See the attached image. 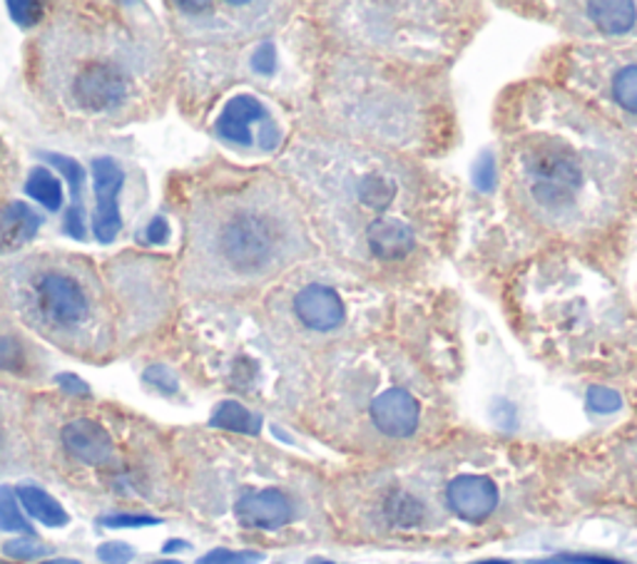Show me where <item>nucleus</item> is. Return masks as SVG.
<instances>
[{
  "mask_svg": "<svg viewBox=\"0 0 637 564\" xmlns=\"http://www.w3.org/2000/svg\"><path fill=\"white\" fill-rule=\"evenodd\" d=\"M215 246L220 259L237 274H257L279 257L282 232L267 214L240 209L226 214L217 229Z\"/></svg>",
  "mask_w": 637,
  "mask_h": 564,
  "instance_id": "1",
  "label": "nucleus"
},
{
  "mask_svg": "<svg viewBox=\"0 0 637 564\" xmlns=\"http://www.w3.org/2000/svg\"><path fill=\"white\" fill-rule=\"evenodd\" d=\"M530 192L543 207L561 209L571 205L583 187V170L578 160L565 149L543 147L528 157Z\"/></svg>",
  "mask_w": 637,
  "mask_h": 564,
  "instance_id": "2",
  "label": "nucleus"
},
{
  "mask_svg": "<svg viewBox=\"0 0 637 564\" xmlns=\"http://www.w3.org/2000/svg\"><path fill=\"white\" fill-rule=\"evenodd\" d=\"M35 304L42 319L60 329H77L90 319V296L81 281L65 271H46L35 279Z\"/></svg>",
  "mask_w": 637,
  "mask_h": 564,
  "instance_id": "3",
  "label": "nucleus"
},
{
  "mask_svg": "<svg viewBox=\"0 0 637 564\" xmlns=\"http://www.w3.org/2000/svg\"><path fill=\"white\" fill-rule=\"evenodd\" d=\"M127 97V77L115 63L93 60L73 81V100L85 112H115Z\"/></svg>",
  "mask_w": 637,
  "mask_h": 564,
  "instance_id": "4",
  "label": "nucleus"
},
{
  "mask_svg": "<svg viewBox=\"0 0 637 564\" xmlns=\"http://www.w3.org/2000/svg\"><path fill=\"white\" fill-rule=\"evenodd\" d=\"M125 182L120 164L112 157H95L93 160V184H95V217H93V232L95 240L100 244L115 242V236L122 226L118 197Z\"/></svg>",
  "mask_w": 637,
  "mask_h": 564,
  "instance_id": "5",
  "label": "nucleus"
},
{
  "mask_svg": "<svg viewBox=\"0 0 637 564\" xmlns=\"http://www.w3.org/2000/svg\"><path fill=\"white\" fill-rule=\"evenodd\" d=\"M446 502L466 523H481L499 507V488L486 475H458L446 488Z\"/></svg>",
  "mask_w": 637,
  "mask_h": 564,
  "instance_id": "6",
  "label": "nucleus"
},
{
  "mask_svg": "<svg viewBox=\"0 0 637 564\" xmlns=\"http://www.w3.org/2000/svg\"><path fill=\"white\" fill-rule=\"evenodd\" d=\"M234 515L249 530H279L292 519V502L277 488L247 492L234 505Z\"/></svg>",
  "mask_w": 637,
  "mask_h": 564,
  "instance_id": "7",
  "label": "nucleus"
},
{
  "mask_svg": "<svg viewBox=\"0 0 637 564\" xmlns=\"http://www.w3.org/2000/svg\"><path fill=\"white\" fill-rule=\"evenodd\" d=\"M418 403L412 393L401 388H389L371 403V420L383 436L408 438L418 428Z\"/></svg>",
  "mask_w": 637,
  "mask_h": 564,
  "instance_id": "8",
  "label": "nucleus"
},
{
  "mask_svg": "<svg viewBox=\"0 0 637 564\" xmlns=\"http://www.w3.org/2000/svg\"><path fill=\"white\" fill-rule=\"evenodd\" d=\"M63 445L75 461L93 465V468L110 463L112 453H115V445H112L108 430L90 418H77L68 422L63 428Z\"/></svg>",
  "mask_w": 637,
  "mask_h": 564,
  "instance_id": "9",
  "label": "nucleus"
},
{
  "mask_svg": "<svg viewBox=\"0 0 637 564\" xmlns=\"http://www.w3.org/2000/svg\"><path fill=\"white\" fill-rule=\"evenodd\" d=\"M294 311L314 331H331L344 321V304L336 291L311 284L294 298Z\"/></svg>",
  "mask_w": 637,
  "mask_h": 564,
  "instance_id": "10",
  "label": "nucleus"
},
{
  "mask_svg": "<svg viewBox=\"0 0 637 564\" xmlns=\"http://www.w3.org/2000/svg\"><path fill=\"white\" fill-rule=\"evenodd\" d=\"M265 118H267V110L257 97L237 95L224 105L220 120H217V132H220L224 139H230V143L247 147L252 145V132H249L252 125H255V122H261Z\"/></svg>",
  "mask_w": 637,
  "mask_h": 564,
  "instance_id": "11",
  "label": "nucleus"
},
{
  "mask_svg": "<svg viewBox=\"0 0 637 564\" xmlns=\"http://www.w3.org/2000/svg\"><path fill=\"white\" fill-rule=\"evenodd\" d=\"M42 157L52 164L58 167L60 174L68 180L70 184V209L65 211V232L68 236H73V240L83 242L85 240V207H83V192H85V170L83 164L73 160V157H65V155H56V152H42Z\"/></svg>",
  "mask_w": 637,
  "mask_h": 564,
  "instance_id": "12",
  "label": "nucleus"
},
{
  "mask_svg": "<svg viewBox=\"0 0 637 564\" xmlns=\"http://www.w3.org/2000/svg\"><path fill=\"white\" fill-rule=\"evenodd\" d=\"M42 219L25 201H8L0 209V254L15 252L35 240Z\"/></svg>",
  "mask_w": 637,
  "mask_h": 564,
  "instance_id": "13",
  "label": "nucleus"
},
{
  "mask_svg": "<svg viewBox=\"0 0 637 564\" xmlns=\"http://www.w3.org/2000/svg\"><path fill=\"white\" fill-rule=\"evenodd\" d=\"M366 240H369L371 252L377 254L379 259L387 261H399L408 257V252L414 249V234L404 222L399 219L381 217L377 222H371L369 232H366Z\"/></svg>",
  "mask_w": 637,
  "mask_h": 564,
  "instance_id": "14",
  "label": "nucleus"
},
{
  "mask_svg": "<svg viewBox=\"0 0 637 564\" xmlns=\"http://www.w3.org/2000/svg\"><path fill=\"white\" fill-rule=\"evenodd\" d=\"M15 498L25 507V513H28L33 519H38L40 525L65 527L70 523L65 507L60 505L56 498L48 495L42 488H35V485H21V488L15 490Z\"/></svg>",
  "mask_w": 637,
  "mask_h": 564,
  "instance_id": "15",
  "label": "nucleus"
},
{
  "mask_svg": "<svg viewBox=\"0 0 637 564\" xmlns=\"http://www.w3.org/2000/svg\"><path fill=\"white\" fill-rule=\"evenodd\" d=\"M209 426L230 430V433H244V436H257L261 428V418L255 413L244 408L237 401H224L215 408L212 418H209Z\"/></svg>",
  "mask_w": 637,
  "mask_h": 564,
  "instance_id": "16",
  "label": "nucleus"
},
{
  "mask_svg": "<svg viewBox=\"0 0 637 564\" xmlns=\"http://www.w3.org/2000/svg\"><path fill=\"white\" fill-rule=\"evenodd\" d=\"M588 15L600 30L610 35L627 33L637 17L633 3H615V0H608V3H588Z\"/></svg>",
  "mask_w": 637,
  "mask_h": 564,
  "instance_id": "17",
  "label": "nucleus"
},
{
  "mask_svg": "<svg viewBox=\"0 0 637 564\" xmlns=\"http://www.w3.org/2000/svg\"><path fill=\"white\" fill-rule=\"evenodd\" d=\"M25 192L35 201H40V207H46L48 211H58L63 207V187H60V180L48 167H35V170H30L28 180H25Z\"/></svg>",
  "mask_w": 637,
  "mask_h": 564,
  "instance_id": "18",
  "label": "nucleus"
},
{
  "mask_svg": "<svg viewBox=\"0 0 637 564\" xmlns=\"http://www.w3.org/2000/svg\"><path fill=\"white\" fill-rule=\"evenodd\" d=\"M383 513L396 527H416L424 519V505L408 492H391Z\"/></svg>",
  "mask_w": 637,
  "mask_h": 564,
  "instance_id": "19",
  "label": "nucleus"
},
{
  "mask_svg": "<svg viewBox=\"0 0 637 564\" xmlns=\"http://www.w3.org/2000/svg\"><path fill=\"white\" fill-rule=\"evenodd\" d=\"M0 530L33 537V525L21 513V505H17V498L11 488H0Z\"/></svg>",
  "mask_w": 637,
  "mask_h": 564,
  "instance_id": "20",
  "label": "nucleus"
},
{
  "mask_svg": "<svg viewBox=\"0 0 637 564\" xmlns=\"http://www.w3.org/2000/svg\"><path fill=\"white\" fill-rule=\"evenodd\" d=\"M362 201L371 209H387L394 199V184L381 174H373V177H366L362 184Z\"/></svg>",
  "mask_w": 637,
  "mask_h": 564,
  "instance_id": "21",
  "label": "nucleus"
},
{
  "mask_svg": "<svg viewBox=\"0 0 637 564\" xmlns=\"http://www.w3.org/2000/svg\"><path fill=\"white\" fill-rule=\"evenodd\" d=\"M613 95L621 108L637 114V65L621 70L613 81Z\"/></svg>",
  "mask_w": 637,
  "mask_h": 564,
  "instance_id": "22",
  "label": "nucleus"
},
{
  "mask_svg": "<svg viewBox=\"0 0 637 564\" xmlns=\"http://www.w3.org/2000/svg\"><path fill=\"white\" fill-rule=\"evenodd\" d=\"M3 552L11 560L28 562V560H38L42 557V554H48V548L46 544H40L38 540H33L30 535H25V537H15V540H8L3 544Z\"/></svg>",
  "mask_w": 637,
  "mask_h": 564,
  "instance_id": "23",
  "label": "nucleus"
},
{
  "mask_svg": "<svg viewBox=\"0 0 637 564\" xmlns=\"http://www.w3.org/2000/svg\"><path fill=\"white\" fill-rule=\"evenodd\" d=\"M586 403L592 413H600V416H608V413H615V410L623 408L621 393L613 391V388H603V385L590 388L588 395H586Z\"/></svg>",
  "mask_w": 637,
  "mask_h": 564,
  "instance_id": "24",
  "label": "nucleus"
},
{
  "mask_svg": "<svg viewBox=\"0 0 637 564\" xmlns=\"http://www.w3.org/2000/svg\"><path fill=\"white\" fill-rule=\"evenodd\" d=\"M102 527L110 530H137V527H155L160 525V519L152 515H135V513H118V515H105L100 517Z\"/></svg>",
  "mask_w": 637,
  "mask_h": 564,
  "instance_id": "25",
  "label": "nucleus"
},
{
  "mask_svg": "<svg viewBox=\"0 0 637 564\" xmlns=\"http://www.w3.org/2000/svg\"><path fill=\"white\" fill-rule=\"evenodd\" d=\"M265 557L259 552H249V550H212L207 552L205 557H199L197 564H257Z\"/></svg>",
  "mask_w": 637,
  "mask_h": 564,
  "instance_id": "26",
  "label": "nucleus"
},
{
  "mask_svg": "<svg viewBox=\"0 0 637 564\" xmlns=\"http://www.w3.org/2000/svg\"><path fill=\"white\" fill-rule=\"evenodd\" d=\"M23 366H25V356L17 339L0 336V371L21 373Z\"/></svg>",
  "mask_w": 637,
  "mask_h": 564,
  "instance_id": "27",
  "label": "nucleus"
},
{
  "mask_svg": "<svg viewBox=\"0 0 637 564\" xmlns=\"http://www.w3.org/2000/svg\"><path fill=\"white\" fill-rule=\"evenodd\" d=\"M143 381L147 385H152L155 391L164 393V395H174V393H177V388H180L177 378H174V373L170 371V368H164V366H150V368H147V371L143 373Z\"/></svg>",
  "mask_w": 637,
  "mask_h": 564,
  "instance_id": "28",
  "label": "nucleus"
},
{
  "mask_svg": "<svg viewBox=\"0 0 637 564\" xmlns=\"http://www.w3.org/2000/svg\"><path fill=\"white\" fill-rule=\"evenodd\" d=\"M8 11H11V17L21 25V28H33V25H38L42 17V5L28 3V0H21V3L11 0V3H8Z\"/></svg>",
  "mask_w": 637,
  "mask_h": 564,
  "instance_id": "29",
  "label": "nucleus"
},
{
  "mask_svg": "<svg viewBox=\"0 0 637 564\" xmlns=\"http://www.w3.org/2000/svg\"><path fill=\"white\" fill-rule=\"evenodd\" d=\"M98 560L105 564H127V562L135 560V550H133V544L112 540V542L100 544Z\"/></svg>",
  "mask_w": 637,
  "mask_h": 564,
  "instance_id": "30",
  "label": "nucleus"
},
{
  "mask_svg": "<svg viewBox=\"0 0 637 564\" xmlns=\"http://www.w3.org/2000/svg\"><path fill=\"white\" fill-rule=\"evenodd\" d=\"M536 564H627V562L598 557V554H558V557H551L546 562H536Z\"/></svg>",
  "mask_w": 637,
  "mask_h": 564,
  "instance_id": "31",
  "label": "nucleus"
},
{
  "mask_svg": "<svg viewBox=\"0 0 637 564\" xmlns=\"http://www.w3.org/2000/svg\"><path fill=\"white\" fill-rule=\"evenodd\" d=\"M277 65V52L272 42H265V46H259L255 56H252V68L257 70L261 75H269Z\"/></svg>",
  "mask_w": 637,
  "mask_h": 564,
  "instance_id": "32",
  "label": "nucleus"
},
{
  "mask_svg": "<svg viewBox=\"0 0 637 564\" xmlns=\"http://www.w3.org/2000/svg\"><path fill=\"white\" fill-rule=\"evenodd\" d=\"M145 236H147V242H150L152 246L168 244V240H170V224H168V219H164V217H155L152 222L147 224Z\"/></svg>",
  "mask_w": 637,
  "mask_h": 564,
  "instance_id": "33",
  "label": "nucleus"
},
{
  "mask_svg": "<svg viewBox=\"0 0 637 564\" xmlns=\"http://www.w3.org/2000/svg\"><path fill=\"white\" fill-rule=\"evenodd\" d=\"M474 182L478 184V189L488 192L493 187L495 182V174H493V157L491 155H483L481 162L476 167V174H474Z\"/></svg>",
  "mask_w": 637,
  "mask_h": 564,
  "instance_id": "34",
  "label": "nucleus"
},
{
  "mask_svg": "<svg viewBox=\"0 0 637 564\" xmlns=\"http://www.w3.org/2000/svg\"><path fill=\"white\" fill-rule=\"evenodd\" d=\"M56 383L60 385V391H65L70 395H90V385L75 373H60L56 376Z\"/></svg>",
  "mask_w": 637,
  "mask_h": 564,
  "instance_id": "35",
  "label": "nucleus"
},
{
  "mask_svg": "<svg viewBox=\"0 0 637 564\" xmlns=\"http://www.w3.org/2000/svg\"><path fill=\"white\" fill-rule=\"evenodd\" d=\"M185 550H189V542H185V540H170L168 544H164V552H185Z\"/></svg>",
  "mask_w": 637,
  "mask_h": 564,
  "instance_id": "36",
  "label": "nucleus"
},
{
  "mask_svg": "<svg viewBox=\"0 0 637 564\" xmlns=\"http://www.w3.org/2000/svg\"><path fill=\"white\" fill-rule=\"evenodd\" d=\"M40 564H81L77 560H70V557H56V560H46Z\"/></svg>",
  "mask_w": 637,
  "mask_h": 564,
  "instance_id": "37",
  "label": "nucleus"
},
{
  "mask_svg": "<svg viewBox=\"0 0 637 564\" xmlns=\"http://www.w3.org/2000/svg\"><path fill=\"white\" fill-rule=\"evenodd\" d=\"M470 564H511L505 560H481V562H470Z\"/></svg>",
  "mask_w": 637,
  "mask_h": 564,
  "instance_id": "38",
  "label": "nucleus"
},
{
  "mask_svg": "<svg viewBox=\"0 0 637 564\" xmlns=\"http://www.w3.org/2000/svg\"><path fill=\"white\" fill-rule=\"evenodd\" d=\"M155 564H182V562H177V560H162V562H155Z\"/></svg>",
  "mask_w": 637,
  "mask_h": 564,
  "instance_id": "39",
  "label": "nucleus"
},
{
  "mask_svg": "<svg viewBox=\"0 0 637 564\" xmlns=\"http://www.w3.org/2000/svg\"><path fill=\"white\" fill-rule=\"evenodd\" d=\"M317 564H336V562H317Z\"/></svg>",
  "mask_w": 637,
  "mask_h": 564,
  "instance_id": "40",
  "label": "nucleus"
},
{
  "mask_svg": "<svg viewBox=\"0 0 637 564\" xmlns=\"http://www.w3.org/2000/svg\"><path fill=\"white\" fill-rule=\"evenodd\" d=\"M0 564H13V562H5V560H0Z\"/></svg>",
  "mask_w": 637,
  "mask_h": 564,
  "instance_id": "41",
  "label": "nucleus"
}]
</instances>
